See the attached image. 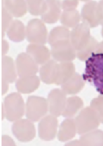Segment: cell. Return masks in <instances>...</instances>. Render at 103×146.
<instances>
[{"instance_id":"1","label":"cell","mask_w":103,"mask_h":146,"mask_svg":"<svg viewBox=\"0 0 103 146\" xmlns=\"http://www.w3.org/2000/svg\"><path fill=\"white\" fill-rule=\"evenodd\" d=\"M85 63L84 80L91 83L98 92L103 95V53H92Z\"/></svg>"},{"instance_id":"2","label":"cell","mask_w":103,"mask_h":146,"mask_svg":"<svg viewBox=\"0 0 103 146\" xmlns=\"http://www.w3.org/2000/svg\"><path fill=\"white\" fill-rule=\"evenodd\" d=\"M2 107L5 110L6 119L8 121L14 122L20 120L26 114V104L23 97L18 92L8 94L4 99Z\"/></svg>"},{"instance_id":"3","label":"cell","mask_w":103,"mask_h":146,"mask_svg":"<svg viewBox=\"0 0 103 146\" xmlns=\"http://www.w3.org/2000/svg\"><path fill=\"white\" fill-rule=\"evenodd\" d=\"M48 112V100L39 96H29L26 102V117L33 122L40 121Z\"/></svg>"},{"instance_id":"4","label":"cell","mask_w":103,"mask_h":146,"mask_svg":"<svg viewBox=\"0 0 103 146\" xmlns=\"http://www.w3.org/2000/svg\"><path fill=\"white\" fill-rule=\"evenodd\" d=\"M78 134L82 135L88 131L98 129L100 121L90 107L83 108L75 118Z\"/></svg>"},{"instance_id":"5","label":"cell","mask_w":103,"mask_h":146,"mask_svg":"<svg viewBox=\"0 0 103 146\" xmlns=\"http://www.w3.org/2000/svg\"><path fill=\"white\" fill-rule=\"evenodd\" d=\"M26 27V39L30 44L45 45L48 42V30L41 19L34 18L29 20Z\"/></svg>"},{"instance_id":"6","label":"cell","mask_w":103,"mask_h":146,"mask_svg":"<svg viewBox=\"0 0 103 146\" xmlns=\"http://www.w3.org/2000/svg\"><path fill=\"white\" fill-rule=\"evenodd\" d=\"M12 132L16 139L22 143L32 141L36 136V129L33 121L29 119H20L14 121L12 125Z\"/></svg>"},{"instance_id":"7","label":"cell","mask_w":103,"mask_h":146,"mask_svg":"<svg viewBox=\"0 0 103 146\" xmlns=\"http://www.w3.org/2000/svg\"><path fill=\"white\" fill-rule=\"evenodd\" d=\"M16 68L19 78L33 76L39 71L38 64L26 52L17 55L16 58Z\"/></svg>"},{"instance_id":"8","label":"cell","mask_w":103,"mask_h":146,"mask_svg":"<svg viewBox=\"0 0 103 146\" xmlns=\"http://www.w3.org/2000/svg\"><path fill=\"white\" fill-rule=\"evenodd\" d=\"M67 94L62 90L54 89L48 95V112L51 115L59 117L62 115L67 102Z\"/></svg>"},{"instance_id":"9","label":"cell","mask_w":103,"mask_h":146,"mask_svg":"<svg viewBox=\"0 0 103 146\" xmlns=\"http://www.w3.org/2000/svg\"><path fill=\"white\" fill-rule=\"evenodd\" d=\"M57 126H59V122L56 116L49 114L43 117L38 124L39 138L46 141L55 139L57 133Z\"/></svg>"},{"instance_id":"10","label":"cell","mask_w":103,"mask_h":146,"mask_svg":"<svg viewBox=\"0 0 103 146\" xmlns=\"http://www.w3.org/2000/svg\"><path fill=\"white\" fill-rule=\"evenodd\" d=\"M50 51L52 58L59 63L72 62V60L77 58V51L71 42H67L53 47Z\"/></svg>"},{"instance_id":"11","label":"cell","mask_w":103,"mask_h":146,"mask_svg":"<svg viewBox=\"0 0 103 146\" xmlns=\"http://www.w3.org/2000/svg\"><path fill=\"white\" fill-rule=\"evenodd\" d=\"M90 36H91L89 27L81 22L77 27H75L71 31L70 42L76 49V51H78L85 43H87V41L90 38Z\"/></svg>"},{"instance_id":"12","label":"cell","mask_w":103,"mask_h":146,"mask_svg":"<svg viewBox=\"0 0 103 146\" xmlns=\"http://www.w3.org/2000/svg\"><path fill=\"white\" fill-rule=\"evenodd\" d=\"M81 21L86 24L89 29L100 26V20L98 16V2L89 1L84 5L81 10Z\"/></svg>"},{"instance_id":"13","label":"cell","mask_w":103,"mask_h":146,"mask_svg":"<svg viewBox=\"0 0 103 146\" xmlns=\"http://www.w3.org/2000/svg\"><path fill=\"white\" fill-rule=\"evenodd\" d=\"M59 63L53 58L41 65L39 68L40 80L46 84H55L59 74Z\"/></svg>"},{"instance_id":"14","label":"cell","mask_w":103,"mask_h":146,"mask_svg":"<svg viewBox=\"0 0 103 146\" xmlns=\"http://www.w3.org/2000/svg\"><path fill=\"white\" fill-rule=\"evenodd\" d=\"M26 53L30 55L38 65L47 63L51 58V51L45 45L29 44L26 47Z\"/></svg>"},{"instance_id":"15","label":"cell","mask_w":103,"mask_h":146,"mask_svg":"<svg viewBox=\"0 0 103 146\" xmlns=\"http://www.w3.org/2000/svg\"><path fill=\"white\" fill-rule=\"evenodd\" d=\"M70 34L71 31L68 27L63 26L56 27L49 33L48 42L51 46V48L60 44L70 42Z\"/></svg>"},{"instance_id":"16","label":"cell","mask_w":103,"mask_h":146,"mask_svg":"<svg viewBox=\"0 0 103 146\" xmlns=\"http://www.w3.org/2000/svg\"><path fill=\"white\" fill-rule=\"evenodd\" d=\"M40 81V78L37 75L18 78L16 81V88L19 93L28 94L38 89Z\"/></svg>"},{"instance_id":"17","label":"cell","mask_w":103,"mask_h":146,"mask_svg":"<svg viewBox=\"0 0 103 146\" xmlns=\"http://www.w3.org/2000/svg\"><path fill=\"white\" fill-rule=\"evenodd\" d=\"M1 78L2 80L7 81V83H13L17 80V72L16 64L13 58L7 56H4L1 61Z\"/></svg>"},{"instance_id":"18","label":"cell","mask_w":103,"mask_h":146,"mask_svg":"<svg viewBox=\"0 0 103 146\" xmlns=\"http://www.w3.org/2000/svg\"><path fill=\"white\" fill-rule=\"evenodd\" d=\"M77 133L75 120L72 118H66L59 126V131H57V139L61 143H66L67 141L73 139Z\"/></svg>"},{"instance_id":"19","label":"cell","mask_w":103,"mask_h":146,"mask_svg":"<svg viewBox=\"0 0 103 146\" xmlns=\"http://www.w3.org/2000/svg\"><path fill=\"white\" fill-rule=\"evenodd\" d=\"M48 9L46 13L41 16V20L47 24H54V23L60 19L62 8L61 2L56 1V0H48L47 1Z\"/></svg>"},{"instance_id":"20","label":"cell","mask_w":103,"mask_h":146,"mask_svg":"<svg viewBox=\"0 0 103 146\" xmlns=\"http://www.w3.org/2000/svg\"><path fill=\"white\" fill-rule=\"evenodd\" d=\"M85 86V80L83 77L79 73H74L69 79L61 85V90L66 94L75 95L79 93Z\"/></svg>"},{"instance_id":"21","label":"cell","mask_w":103,"mask_h":146,"mask_svg":"<svg viewBox=\"0 0 103 146\" xmlns=\"http://www.w3.org/2000/svg\"><path fill=\"white\" fill-rule=\"evenodd\" d=\"M3 7L15 17H23L28 11V3L23 0H5L3 1Z\"/></svg>"},{"instance_id":"22","label":"cell","mask_w":103,"mask_h":146,"mask_svg":"<svg viewBox=\"0 0 103 146\" xmlns=\"http://www.w3.org/2000/svg\"><path fill=\"white\" fill-rule=\"evenodd\" d=\"M7 35L13 42H21L26 38V27L20 20H14L8 29Z\"/></svg>"},{"instance_id":"23","label":"cell","mask_w":103,"mask_h":146,"mask_svg":"<svg viewBox=\"0 0 103 146\" xmlns=\"http://www.w3.org/2000/svg\"><path fill=\"white\" fill-rule=\"evenodd\" d=\"M83 100L78 96H71V97L67 98L66 106L62 116L65 118H73L76 116V114L83 109Z\"/></svg>"},{"instance_id":"24","label":"cell","mask_w":103,"mask_h":146,"mask_svg":"<svg viewBox=\"0 0 103 146\" xmlns=\"http://www.w3.org/2000/svg\"><path fill=\"white\" fill-rule=\"evenodd\" d=\"M80 143L84 146H103V131L101 130H93L80 135Z\"/></svg>"},{"instance_id":"25","label":"cell","mask_w":103,"mask_h":146,"mask_svg":"<svg viewBox=\"0 0 103 146\" xmlns=\"http://www.w3.org/2000/svg\"><path fill=\"white\" fill-rule=\"evenodd\" d=\"M76 70L75 65L72 62H61L59 67V74L56 85H62L72 76Z\"/></svg>"},{"instance_id":"26","label":"cell","mask_w":103,"mask_h":146,"mask_svg":"<svg viewBox=\"0 0 103 146\" xmlns=\"http://www.w3.org/2000/svg\"><path fill=\"white\" fill-rule=\"evenodd\" d=\"M98 42L93 36H90L87 43H85L81 48L77 51V58L80 61H86L87 59L91 56L92 53L95 52Z\"/></svg>"},{"instance_id":"27","label":"cell","mask_w":103,"mask_h":146,"mask_svg":"<svg viewBox=\"0 0 103 146\" xmlns=\"http://www.w3.org/2000/svg\"><path fill=\"white\" fill-rule=\"evenodd\" d=\"M81 20L79 12L76 10H70V11H62L61 17H60V22L63 25V27H66L69 29H74L77 27Z\"/></svg>"},{"instance_id":"28","label":"cell","mask_w":103,"mask_h":146,"mask_svg":"<svg viewBox=\"0 0 103 146\" xmlns=\"http://www.w3.org/2000/svg\"><path fill=\"white\" fill-rule=\"evenodd\" d=\"M26 3H28V12L33 16H42L48 9L47 1H43V0H38V1L29 0L26 1Z\"/></svg>"},{"instance_id":"29","label":"cell","mask_w":103,"mask_h":146,"mask_svg":"<svg viewBox=\"0 0 103 146\" xmlns=\"http://www.w3.org/2000/svg\"><path fill=\"white\" fill-rule=\"evenodd\" d=\"M90 107L93 111L95 112L96 116L98 117V121L100 123H103V98L102 96L100 95L98 97L93 99L90 102Z\"/></svg>"},{"instance_id":"30","label":"cell","mask_w":103,"mask_h":146,"mask_svg":"<svg viewBox=\"0 0 103 146\" xmlns=\"http://www.w3.org/2000/svg\"><path fill=\"white\" fill-rule=\"evenodd\" d=\"M1 20H2V38H5L6 32H7L8 29L10 27L13 20V16L8 12L5 7H2L1 9Z\"/></svg>"},{"instance_id":"31","label":"cell","mask_w":103,"mask_h":146,"mask_svg":"<svg viewBox=\"0 0 103 146\" xmlns=\"http://www.w3.org/2000/svg\"><path fill=\"white\" fill-rule=\"evenodd\" d=\"M79 1L77 0H67V1L61 2V8L63 11H70L76 10V7H78Z\"/></svg>"},{"instance_id":"32","label":"cell","mask_w":103,"mask_h":146,"mask_svg":"<svg viewBox=\"0 0 103 146\" xmlns=\"http://www.w3.org/2000/svg\"><path fill=\"white\" fill-rule=\"evenodd\" d=\"M98 16L100 20V25L103 27V0L98 3Z\"/></svg>"},{"instance_id":"33","label":"cell","mask_w":103,"mask_h":146,"mask_svg":"<svg viewBox=\"0 0 103 146\" xmlns=\"http://www.w3.org/2000/svg\"><path fill=\"white\" fill-rule=\"evenodd\" d=\"M1 144L3 146H14L15 143L9 136L7 135H3L2 136V139H1Z\"/></svg>"},{"instance_id":"34","label":"cell","mask_w":103,"mask_h":146,"mask_svg":"<svg viewBox=\"0 0 103 146\" xmlns=\"http://www.w3.org/2000/svg\"><path fill=\"white\" fill-rule=\"evenodd\" d=\"M8 50H9V45H8L7 41H6L5 39H2V55L3 57L6 56V54L8 52Z\"/></svg>"},{"instance_id":"35","label":"cell","mask_w":103,"mask_h":146,"mask_svg":"<svg viewBox=\"0 0 103 146\" xmlns=\"http://www.w3.org/2000/svg\"><path fill=\"white\" fill-rule=\"evenodd\" d=\"M8 84L9 83H7V81H5V80H2V94L3 95H5L6 93H7V91L8 90Z\"/></svg>"},{"instance_id":"36","label":"cell","mask_w":103,"mask_h":146,"mask_svg":"<svg viewBox=\"0 0 103 146\" xmlns=\"http://www.w3.org/2000/svg\"><path fill=\"white\" fill-rule=\"evenodd\" d=\"M95 53H103V41L101 42H98L97 48L95 50Z\"/></svg>"},{"instance_id":"37","label":"cell","mask_w":103,"mask_h":146,"mask_svg":"<svg viewBox=\"0 0 103 146\" xmlns=\"http://www.w3.org/2000/svg\"><path fill=\"white\" fill-rule=\"evenodd\" d=\"M71 145H76V146H79V145H82L81 143H80L79 140H76V141H71L69 143H67L66 146H71Z\"/></svg>"},{"instance_id":"38","label":"cell","mask_w":103,"mask_h":146,"mask_svg":"<svg viewBox=\"0 0 103 146\" xmlns=\"http://www.w3.org/2000/svg\"><path fill=\"white\" fill-rule=\"evenodd\" d=\"M101 36H102V38H103V27H102V29H101Z\"/></svg>"},{"instance_id":"39","label":"cell","mask_w":103,"mask_h":146,"mask_svg":"<svg viewBox=\"0 0 103 146\" xmlns=\"http://www.w3.org/2000/svg\"><path fill=\"white\" fill-rule=\"evenodd\" d=\"M101 96H102V98H103V95H101Z\"/></svg>"}]
</instances>
